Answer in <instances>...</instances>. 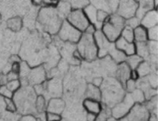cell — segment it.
Here are the masks:
<instances>
[{"label":"cell","instance_id":"obj_27","mask_svg":"<svg viewBox=\"0 0 158 121\" xmlns=\"http://www.w3.org/2000/svg\"><path fill=\"white\" fill-rule=\"evenodd\" d=\"M134 38L137 42H145L147 38L146 31L142 27H138L135 30Z\"/></svg>","mask_w":158,"mask_h":121},{"label":"cell","instance_id":"obj_38","mask_svg":"<svg viewBox=\"0 0 158 121\" xmlns=\"http://www.w3.org/2000/svg\"><path fill=\"white\" fill-rule=\"evenodd\" d=\"M139 19H138L137 17H133L129 19L127 22V24L128 26L132 28H137L139 26Z\"/></svg>","mask_w":158,"mask_h":121},{"label":"cell","instance_id":"obj_32","mask_svg":"<svg viewBox=\"0 0 158 121\" xmlns=\"http://www.w3.org/2000/svg\"><path fill=\"white\" fill-rule=\"evenodd\" d=\"M46 121H61L62 116L60 114L47 111L45 114Z\"/></svg>","mask_w":158,"mask_h":121},{"label":"cell","instance_id":"obj_31","mask_svg":"<svg viewBox=\"0 0 158 121\" xmlns=\"http://www.w3.org/2000/svg\"><path fill=\"white\" fill-rule=\"evenodd\" d=\"M122 38L129 43H133L134 40V33L132 28L130 27H126L122 32Z\"/></svg>","mask_w":158,"mask_h":121},{"label":"cell","instance_id":"obj_24","mask_svg":"<svg viewBox=\"0 0 158 121\" xmlns=\"http://www.w3.org/2000/svg\"><path fill=\"white\" fill-rule=\"evenodd\" d=\"M88 97L87 98L94 99L100 101L101 99V92L100 89L94 85H89L88 87Z\"/></svg>","mask_w":158,"mask_h":121},{"label":"cell","instance_id":"obj_28","mask_svg":"<svg viewBox=\"0 0 158 121\" xmlns=\"http://www.w3.org/2000/svg\"><path fill=\"white\" fill-rule=\"evenodd\" d=\"M137 71L139 77H145L149 74L151 71L150 64L147 61H142L138 66Z\"/></svg>","mask_w":158,"mask_h":121},{"label":"cell","instance_id":"obj_11","mask_svg":"<svg viewBox=\"0 0 158 121\" xmlns=\"http://www.w3.org/2000/svg\"><path fill=\"white\" fill-rule=\"evenodd\" d=\"M45 92L51 98H60L63 94V84L61 80L54 77L45 81Z\"/></svg>","mask_w":158,"mask_h":121},{"label":"cell","instance_id":"obj_47","mask_svg":"<svg viewBox=\"0 0 158 121\" xmlns=\"http://www.w3.org/2000/svg\"><path fill=\"white\" fill-rule=\"evenodd\" d=\"M139 75L137 73V70H132V71H131L130 74V79L133 80H137L139 78Z\"/></svg>","mask_w":158,"mask_h":121},{"label":"cell","instance_id":"obj_30","mask_svg":"<svg viewBox=\"0 0 158 121\" xmlns=\"http://www.w3.org/2000/svg\"><path fill=\"white\" fill-rule=\"evenodd\" d=\"M6 86H7L8 89L14 94L21 89V83L19 79H16V80L7 82Z\"/></svg>","mask_w":158,"mask_h":121},{"label":"cell","instance_id":"obj_33","mask_svg":"<svg viewBox=\"0 0 158 121\" xmlns=\"http://www.w3.org/2000/svg\"><path fill=\"white\" fill-rule=\"evenodd\" d=\"M13 94V92L8 89L6 85L0 86V96L3 98H12Z\"/></svg>","mask_w":158,"mask_h":121},{"label":"cell","instance_id":"obj_23","mask_svg":"<svg viewBox=\"0 0 158 121\" xmlns=\"http://www.w3.org/2000/svg\"><path fill=\"white\" fill-rule=\"evenodd\" d=\"M137 43L135 48L138 55H139L143 59L148 58L150 53L147 44L145 42H137Z\"/></svg>","mask_w":158,"mask_h":121},{"label":"cell","instance_id":"obj_6","mask_svg":"<svg viewBox=\"0 0 158 121\" xmlns=\"http://www.w3.org/2000/svg\"><path fill=\"white\" fill-rule=\"evenodd\" d=\"M135 103L130 93L125 95L123 98L114 106L111 110L113 118L118 119L127 116L135 106Z\"/></svg>","mask_w":158,"mask_h":121},{"label":"cell","instance_id":"obj_42","mask_svg":"<svg viewBox=\"0 0 158 121\" xmlns=\"http://www.w3.org/2000/svg\"><path fill=\"white\" fill-rule=\"evenodd\" d=\"M107 13L103 10H99L97 12V20L98 23H102L107 17Z\"/></svg>","mask_w":158,"mask_h":121},{"label":"cell","instance_id":"obj_18","mask_svg":"<svg viewBox=\"0 0 158 121\" xmlns=\"http://www.w3.org/2000/svg\"><path fill=\"white\" fill-rule=\"evenodd\" d=\"M153 0H141L139 7L137 10V18L139 19H142L148 11L153 8Z\"/></svg>","mask_w":158,"mask_h":121},{"label":"cell","instance_id":"obj_3","mask_svg":"<svg viewBox=\"0 0 158 121\" xmlns=\"http://www.w3.org/2000/svg\"><path fill=\"white\" fill-rule=\"evenodd\" d=\"M95 38L98 48V56L103 58L110 54L117 63H122L126 59L124 53L118 50L115 44L109 41L100 31L95 32Z\"/></svg>","mask_w":158,"mask_h":121},{"label":"cell","instance_id":"obj_55","mask_svg":"<svg viewBox=\"0 0 158 121\" xmlns=\"http://www.w3.org/2000/svg\"></svg>","mask_w":158,"mask_h":121},{"label":"cell","instance_id":"obj_22","mask_svg":"<svg viewBox=\"0 0 158 121\" xmlns=\"http://www.w3.org/2000/svg\"><path fill=\"white\" fill-rule=\"evenodd\" d=\"M46 98L43 95H38L35 101V108L38 113L42 114L47 110Z\"/></svg>","mask_w":158,"mask_h":121},{"label":"cell","instance_id":"obj_12","mask_svg":"<svg viewBox=\"0 0 158 121\" xmlns=\"http://www.w3.org/2000/svg\"><path fill=\"white\" fill-rule=\"evenodd\" d=\"M122 29L123 28L121 27L108 21L104 25L103 31L107 39L111 42H113L118 38Z\"/></svg>","mask_w":158,"mask_h":121},{"label":"cell","instance_id":"obj_1","mask_svg":"<svg viewBox=\"0 0 158 121\" xmlns=\"http://www.w3.org/2000/svg\"><path fill=\"white\" fill-rule=\"evenodd\" d=\"M35 93L28 85L22 86L21 89L13 94V100L16 103L17 111L22 115H33L35 112Z\"/></svg>","mask_w":158,"mask_h":121},{"label":"cell","instance_id":"obj_50","mask_svg":"<svg viewBox=\"0 0 158 121\" xmlns=\"http://www.w3.org/2000/svg\"><path fill=\"white\" fill-rule=\"evenodd\" d=\"M3 109H5L4 98L0 96V112H1L3 110Z\"/></svg>","mask_w":158,"mask_h":121},{"label":"cell","instance_id":"obj_51","mask_svg":"<svg viewBox=\"0 0 158 121\" xmlns=\"http://www.w3.org/2000/svg\"><path fill=\"white\" fill-rule=\"evenodd\" d=\"M86 33H89V34H92L94 31H95V30H94V27L92 26H89L87 27V28L86 29Z\"/></svg>","mask_w":158,"mask_h":121},{"label":"cell","instance_id":"obj_45","mask_svg":"<svg viewBox=\"0 0 158 121\" xmlns=\"http://www.w3.org/2000/svg\"><path fill=\"white\" fill-rule=\"evenodd\" d=\"M21 57L18 55H12L9 59V63L11 64L15 63H21Z\"/></svg>","mask_w":158,"mask_h":121},{"label":"cell","instance_id":"obj_8","mask_svg":"<svg viewBox=\"0 0 158 121\" xmlns=\"http://www.w3.org/2000/svg\"><path fill=\"white\" fill-rule=\"evenodd\" d=\"M69 22L72 26L84 31L89 26V22L84 13L80 10L71 11L68 16Z\"/></svg>","mask_w":158,"mask_h":121},{"label":"cell","instance_id":"obj_9","mask_svg":"<svg viewBox=\"0 0 158 121\" xmlns=\"http://www.w3.org/2000/svg\"><path fill=\"white\" fill-rule=\"evenodd\" d=\"M47 77V72L44 66L42 65L34 66L31 68L27 77L29 85H36L42 84L45 81Z\"/></svg>","mask_w":158,"mask_h":121},{"label":"cell","instance_id":"obj_48","mask_svg":"<svg viewBox=\"0 0 158 121\" xmlns=\"http://www.w3.org/2000/svg\"><path fill=\"white\" fill-rule=\"evenodd\" d=\"M102 82L103 80L101 77H97L93 80V85L96 87H98L101 86L102 84Z\"/></svg>","mask_w":158,"mask_h":121},{"label":"cell","instance_id":"obj_7","mask_svg":"<svg viewBox=\"0 0 158 121\" xmlns=\"http://www.w3.org/2000/svg\"><path fill=\"white\" fill-rule=\"evenodd\" d=\"M81 34L79 30L66 21L63 22L58 32V36L61 40L71 43L78 42L81 38Z\"/></svg>","mask_w":158,"mask_h":121},{"label":"cell","instance_id":"obj_39","mask_svg":"<svg viewBox=\"0 0 158 121\" xmlns=\"http://www.w3.org/2000/svg\"><path fill=\"white\" fill-rule=\"evenodd\" d=\"M148 84H150V87L155 89L157 87L158 85V77L156 75H150L148 77Z\"/></svg>","mask_w":158,"mask_h":121},{"label":"cell","instance_id":"obj_2","mask_svg":"<svg viewBox=\"0 0 158 121\" xmlns=\"http://www.w3.org/2000/svg\"><path fill=\"white\" fill-rule=\"evenodd\" d=\"M38 23L49 34L58 33L63 21L57 11L52 7H45L40 10L38 16Z\"/></svg>","mask_w":158,"mask_h":121},{"label":"cell","instance_id":"obj_5","mask_svg":"<svg viewBox=\"0 0 158 121\" xmlns=\"http://www.w3.org/2000/svg\"><path fill=\"white\" fill-rule=\"evenodd\" d=\"M79 54L86 60H94L98 55V48L92 34L86 33L79 40L77 45Z\"/></svg>","mask_w":158,"mask_h":121},{"label":"cell","instance_id":"obj_46","mask_svg":"<svg viewBox=\"0 0 158 121\" xmlns=\"http://www.w3.org/2000/svg\"><path fill=\"white\" fill-rule=\"evenodd\" d=\"M98 117V115L94 113H87L86 115V120L87 121H95Z\"/></svg>","mask_w":158,"mask_h":121},{"label":"cell","instance_id":"obj_21","mask_svg":"<svg viewBox=\"0 0 158 121\" xmlns=\"http://www.w3.org/2000/svg\"><path fill=\"white\" fill-rule=\"evenodd\" d=\"M7 26L12 31L18 32L21 29L23 21L19 17H14L8 19L7 22Z\"/></svg>","mask_w":158,"mask_h":121},{"label":"cell","instance_id":"obj_41","mask_svg":"<svg viewBox=\"0 0 158 121\" xmlns=\"http://www.w3.org/2000/svg\"><path fill=\"white\" fill-rule=\"evenodd\" d=\"M19 121H42L40 119H36L32 115H23L19 119Z\"/></svg>","mask_w":158,"mask_h":121},{"label":"cell","instance_id":"obj_14","mask_svg":"<svg viewBox=\"0 0 158 121\" xmlns=\"http://www.w3.org/2000/svg\"><path fill=\"white\" fill-rule=\"evenodd\" d=\"M82 106L87 113H94L98 116L101 113L102 110L100 101L89 98H86L84 100Z\"/></svg>","mask_w":158,"mask_h":121},{"label":"cell","instance_id":"obj_40","mask_svg":"<svg viewBox=\"0 0 158 121\" xmlns=\"http://www.w3.org/2000/svg\"><path fill=\"white\" fill-rule=\"evenodd\" d=\"M126 88L127 90H128V91L129 93L132 92L135 89L136 87V85H135V80H132V79H129L128 80H127V81L125 85V87Z\"/></svg>","mask_w":158,"mask_h":121},{"label":"cell","instance_id":"obj_17","mask_svg":"<svg viewBox=\"0 0 158 121\" xmlns=\"http://www.w3.org/2000/svg\"><path fill=\"white\" fill-rule=\"evenodd\" d=\"M158 22V13L156 11H151L146 13L143 17L142 24L147 28L156 26Z\"/></svg>","mask_w":158,"mask_h":121},{"label":"cell","instance_id":"obj_34","mask_svg":"<svg viewBox=\"0 0 158 121\" xmlns=\"http://www.w3.org/2000/svg\"><path fill=\"white\" fill-rule=\"evenodd\" d=\"M88 0H74L71 3V7L74 8H80L86 7L89 4Z\"/></svg>","mask_w":158,"mask_h":121},{"label":"cell","instance_id":"obj_13","mask_svg":"<svg viewBox=\"0 0 158 121\" xmlns=\"http://www.w3.org/2000/svg\"><path fill=\"white\" fill-rule=\"evenodd\" d=\"M116 48L124 53L125 55H134L136 52V48L133 43H129L124 40L123 38H120L116 40L115 43Z\"/></svg>","mask_w":158,"mask_h":121},{"label":"cell","instance_id":"obj_15","mask_svg":"<svg viewBox=\"0 0 158 121\" xmlns=\"http://www.w3.org/2000/svg\"><path fill=\"white\" fill-rule=\"evenodd\" d=\"M131 68L126 63H121L116 71V77L122 85L125 87L127 80L130 79Z\"/></svg>","mask_w":158,"mask_h":121},{"label":"cell","instance_id":"obj_10","mask_svg":"<svg viewBox=\"0 0 158 121\" xmlns=\"http://www.w3.org/2000/svg\"><path fill=\"white\" fill-rule=\"evenodd\" d=\"M138 5L135 0H121L118 13L125 19H130L135 15Z\"/></svg>","mask_w":158,"mask_h":121},{"label":"cell","instance_id":"obj_49","mask_svg":"<svg viewBox=\"0 0 158 121\" xmlns=\"http://www.w3.org/2000/svg\"><path fill=\"white\" fill-rule=\"evenodd\" d=\"M119 1V0H108V3L110 5L111 8L114 10L117 8Z\"/></svg>","mask_w":158,"mask_h":121},{"label":"cell","instance_id":"obj_25","mask_svg":"<svg viewBox=\"0 0 158 121\" xmlns=\"http://www.w3.org/2000/svg\"><path fill=\"white\" fill-rule=\"evenodd\" d=\"M142 61L143 58L139 55L134 54L129 56V57L127 59L126 63L128 65L131 69L135 70Z\"/></svg>","mask_w":158,"mask_h":121},{"label":"cell","instance_id":"obj_37","mask_svg":"<svg viewBox=\"0 0 158 121\" xmlns=\"http://www.w3.org/2000/svg\"><path fill=\"white\" fill-rule=\"evenodd\" d=\"M148 36L151 40L156 41L158 40V26L150 28L148 32Z\"/></svg>","mask_w":158,"mask_h":121},{"label":"cell","instance_id":"obj_53","mask_svg":"<svg viewBox=\"0 0 158 121\" xmlns=\"http://www.w3.org/2000/svg\"><path fill=\"white\" fill-rule=\"evenodd\" d=\"M107 121H118L116 119H114V118H110V119H107Z\"/></svg>","mask_w":158,"mask_h":121},{"label":"cell","instance_id":"obj_43","mask_svg":"<svg viewBox=\"0 0 158 121\" xmlns=\"http://www.w3.org/2000/svg\"><path fill=\"white\" fill-rule=\"evenodd\" d=\"M6 77H7L8 81L16 80V79H19V74H17L16 73H14L11 70L8 71L7 74H6Z\"/></svg>","mask_w":158,"mask_h":121},{"label":"cell","instance_id":"obj_29","mask_svg":"<svg viewBox=\"0 0 158 121\" xmlns=\"http://www.w3.org/2000/svg\"><path fill=\"white\" fill-rule=\"evenodd\" d=\"M4 102L6 110L10 113H16L17 111V108L16 103L12 98H4Z\"/></svg>","mask_w":158,"mask_h":121},{"label":"cell","instance_id":"obj_54","mask_svg":"<svg viewBox=\"0 0 158 121\" xmlns=\"http://www.w3.org/2000/svg\"><path fill=\"white\" fill-rule=\"evenodd\" d=\"M74 0H61V1H64V2H67L69 3V2L71 3Z\"/></svg>","mask_w":158,"mask_h":121},{"label":"cell","instance_id":"obj_4","mask_svg":"<svg viewBox=\"0 0 158 121\" xmlns=\"http://www.w3.org/2000/svg\"><path fill=\"white\" fill-rule=\"evenodd\" d=\"M101 98L108 106H114L120 102L125 95L121 84L113 80L106 81L101 84Z\"/></svg>","mask_w":158,"mask_h":121},{"label":"cell","instance_id":"obj_19","mask_svg":"<svg viewBox=\"0 0 158 121\" xmlns=\"http://www.w3.org/2000/svg\"><path fill=\"white\" fill-rule=\"evenodd\" d=\"M85 12L87 17L90 19V21L93 23L95 24L96 26L98 28H100L102 27V23H98L97 20V11L94 6H87L85 7Z\"/></svg>","mask_w":158,"mask_h":121},{"label":"cell","instance_id":"obj_26","mask_svg":"<svg viewBox=\"0 0 158 121\" xmlns=\"http://www.w3.org/2000/svg\"><path fill=\"white\" fill-rule=\"evenodd\" d=\"M130 94L135 103L142 104L146 100L144 94L141 89H135Z\"/></svg>","mask_w":158,"mask_h":121},{"label":"cell","instance_id":"obj_44","mask_svg":"<svg viewBox=\"0 0 158 121\" xmlns=\"http://www.w3.org/2000/svg\"><path fill=\"white\" fill-rule=\"evenodd\" d=\"M20 68H21L20 63H15L12 64L11 65V71L19 74L20 71Z\"/></svg>","mask_w":158,"mask_h":121},{"label":"cell","instance_id":"obj_35","mask_svg":"<svg viewBox=\"0 0 158 121\" xmlns=\"http://www.w3.org/2000/svg\"><path fill=\"white\" fill-rule=\"evenodd\" d=\"M15 113H4L0 116V121H19V119H17V117L14 115Z\"/></svg>","mask_w":158,"mask_h":121},{"label":"cell","instance_id":"obj_36","mask_svg":"<svg viewBox=\"0 0 158 121\" xmlns=\"http://www.w3.org/2000/svg\"><path fill=\"white\" fill-rule=\"evenodd\" d=\"M148 45V48L149 50V53L151 54V55H154L156 56L158 54V43L156 41H153L151 40V42L149 43Z\"/></svg>","mask_w":158,"mask_h":121},{"label":"cell","instance_id":"obj_20","mask_svg":"<svg viewBox=\"0 0 158 121\" xmlns=\"http://www.w3.org/2000/svg\"><path fill=\"white\" fill-rule=\"evenodd\" d=\"M71 6L70 3L64 1H60L57 5V12L61 18L68 17L71 12Z\"/></svg>","mask_w":158,"mask_h":121},{"label":"cell","instance_id":"obj_52","mask_svg":"<svg viewBox=\"0 0 158 121\" xmlns=\"http://www.w3.org/2000/svg\"><path fill=\"white\" fill-rule=\"evenodd\" d=\"M32 3L35 5H41L43 4L44 0H31Z\"/></svg>","mask_w":158,"mask_h":121},{"label":"cell","instance_id":"obj_16","mask_svg":"<svg viewBox=\"0 0 158 121\" xmlns=\"http://www.w3.org/2000/svg\"><path fill=\"white\" fill-rule=\"evenodd\" d=\"M65 107V103L60 98H52L47 106V111L61 114Z\"/></svg>","mask_w":158,"mask_h":121}]
</instances>
